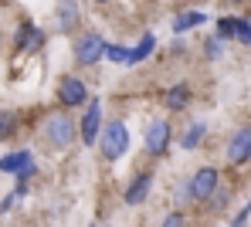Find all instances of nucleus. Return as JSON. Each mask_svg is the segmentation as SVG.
I'll return each instance as SVG.
<instances>
[{
	"label": "nucleus",
	"mask_w": 251,
	"mask_h": 227,
	"mask_svg": "<svg viewBox=\"0 0 251 227\" xmlns=\"http://www.w3.org/2000/svg\"><path fill=\"white\" fill-rule=\"evenodd\" d=\"M248 166H251V159H248Z\"/></svg>",
	"instance_id": "obj_31"
},
{
	"label": "nucleus",
	"mask_w": 251,
	"mask_h": 227,
	"mask_svg": "<svg viewBox=\"0 0 251 227\" xmlns=\"http://www.w3.org/2000/svg\"><path fill=\"white\" fill-rule=\"evenodd\" d=\"M217 227H227V224H217Z\"/></svg>",
	"instance_id": "obj_29"
},
{
	"label": "nucleus",
	"mask_w": 251,
	"mask_h": 227,
	"mask_svg": "<svg viewBox=\"0 0 251 227\" xmlns=\"http://www.w3.org/2000/svg\"><path fill=\"white\" fill-rule=\"evenodd\" d=\"M221 3H227V7H238V3H245V0H221Z\"/></svg>",
	"instance_id": "obj_27"
},
{
	"label": "nucleus",
	"mask_w": 251,
	"mask_h": 227,
	"mask_svg": "<svg viewBox=\"0 0 251 227\" xmlns=\"http://www.w3.org/2000/svg\"><path fill=\"white\" fill-rule=\"evenodd\" d=\"M153 186H156V173H153L150 166L136 170V173L129 177V183L123 186V207H129V210L143 207V204L153 197Z\"/></svg>",
	"instance_id": "obj_7"
},
{
	"label": "nucleus",
	"mask_w": 251,
	"mask_h": 227,
	"mask_svg": "<svg viewBox=\"0 0 251 227\" xmlns=\"http://www.w3.org/2000/svg\"><path fill=\"white\" fill-rule=\"evenodd\" d=\"M41 142L51 153H68L78 139V119H72V112L65 109H54L41 119Z\"/></svg>",
	"instance_id": "obj_1"
},
{
	"label": "nucleus",
	"mask_w": 251,
	"mask_h": 227,
	"mask_svg": "<svg viewBox=\"0 0 251 227\" xmlns=\"http://www.w3.org/2000/svg\"><path fill=\"white\" fill-rule=\"evenodd\" d=\"M231 200H234V190H231L227 183H221V186H217V193L210 197L204 207H207V214H214V217H224V214L231 210Z\"/></svg>",
	"instance_id": "obj_17"
},
{
	"label": "nucleus",
	"mask_w": 251,
	"mask_h": 227,
	"mask_svg": "<svg viewBox=\"0 0 251 227\" xmlns=\"http://www.w3.org/2000/svg\"><path fill=\"white\" fill-rule=\"evenodd\" d=\"M207 133H210V122H207V119H194V122H187V129L176 136V146H180L183 153H197V149L204 146Z\"/></svg>",
	"instance_id": "obj_13"
},
{
	"label": "nucleus",
	"mask_w": 251,
	"mask_h": 227,
	"mask_svg": "<svg viewBox=\"0 0 251 227\" xmlns=\"http://www.w3.org/2000/svg\"><path fill=\"white\" fill-rule=\"evenodd\" d=\"M17 133H21V115L14 109H0V142H10Z\"/></svg>",
	"instance_id": "obj_18"
},
{
	"label": "nucleus",
	"mask_w": 251,
	"mask_h": 227,
	"mask_svg": "<svg viewBox=\"0 0 251 227\" xmlns=\"http://www.w3.org/2000/svg\"><path fill=\"white\" fill-rule=\"evenodd\" d=\"M248 221H251V200H245V204L234 210V217H231L227 227H248Z\"/></svg>",
	"instance_id": "obj_23"
},
{
	"label": "nucleus",
	"mask_w": 251,
	"mask_h": 227,
	"mask_svg": "<svg viewBox=\"0 0 251 227\" xmlns=\"http://www.w3.org/2000/svg\"><path fill=\"white\" fill-rule=\"evenodd\" d=\"M251 159V122H241L224 139V163L227 166H248Z\"/></svg>",
	"instance_id": "obj_9"
},
{
	"label": "nucleus",
	"mask_w": 251,
	"mask_h": 227,
	"mask_svg": "<svg viewBox=\"0 0 251 227\" xmlns=\"http://www.w3.org/2000/svg\"><path fill=\"white\" fill-rule=\"evenodd\" d=\"M34 163H38V159H34V149H10V153L0 156V173L17 177V173H24V170L34 166Z\"/></svg>",
	"instance_id": "obj_14"
},
{
	"label": "nucleus",
	"mask_w": 251,
	"mask_h": 227,
	"mask_svg": "<svg viewBox=\"0 0 251 227\" xmlns=\"http://www.w3.org/2000/svg\"><path fill=\"white\" fill-rule=\"evenodd\" d=\"M238 45H251V21L241 17V27H238Z\"/></svg>",
	"instance_id": "obj_24"
},
{
	"label": "nucleus",
	"mask_w": 251,
	"mask_h": 227,
	"mask_svg": "<svg viewBox=\"0 0 251 227\" xmlns=\"http://www.w3.org/2000/svg\"><path fill=\"white\" fill-rule=\"evenodd\" d=\"M129 51L132 47H126V45H119V41H109V47H105V58L112 61V65H129Z\"/></svg>",
	"instance_id": "obj_21"
},
{
	"label": "nucleus",
	"mask_w": 251,
	"mask_h": 227,
	"mask_svg": "<svg viewBox=\"0 0 251 227\" xmlns=\"http://www.w3.org/2000/svg\"><path fill=\"white\" fill-rule=\"evenodd\" d=\"M78 24H82L78 0H58V7H54V31L58 34H72Z\"/></svg>",
	"instance_id": "obj_12"
},
{
	"label": "nucleus",
	"mask_w": 251,
	"mask_h": 227,
	"mask_svg": "<svg viewBox=\"0 0 251 227\" xmlns=\"http://www.w3.org/2000/svg\"><path fill=\"white\" fill-rule=\"evenodd\" d=\"M163 3H170V0H163Z\"/></svg>",
	"instance_id": "obj_30"
},
{
	"label": "nucleus",
	"mask_w": 251,
	"mask_h": 227,
	"mask_svg": "<svg viewBox=\"0 0 251 227\" xmlns=\"http://www.w3.org/2000/svg\"><path fill=\"white\" fill-rule=\"evenodd\" d=\"M173 139H176L173 122H170L167 115H156V119H150L146 129H143V153H146L150 159H167Z\"/></svg>",
	"instance_id": "obj_3"
},
{
	"label": "nucleus",
	"mask_w": 251,
	"mask_h": 227,
	"mask_svg": "<svg viewBox=\"0 0 251 227\" xmlns=\"http://www.w3.org/2000/svg\"><path fill=\"white\" fill-rule=\"evenodd\" d=\"M183 180H187V190H190V200H194V204H207L210 197L217 193V186L224 183V173H221V166L204 163V166H197L194 173H187Z\"/></svg>",
	"instance_id": "obj_4"
},
{
	"label": "nucleus",
	"mask_w": 251,
	"mask_h": 227,
	"mask_svg": "<svg viewBox=\"0 0 251 227\" xmlns=\"http://www.w3.org/2000/svg\"><path fill=\"white\" fill-rule=\"evenodd\" d=\"M160 102H163L167 115H176V112H187V109L194 105V85H190V82H176V85H170V89H163V95H160Z\"/></svg>",
	"instance_id": "obj_10"
},
{
	"label": "nucleus",
	"mask_w": 251,
	"mask_h": 227,
	"mask_svg": "<svg viewBox=\"0 0 251 227\" xmlns=\"http://www.w3.org/2000/svg\"><path fill=\"white\" fill-rule=\"evenodd\" d=\"M105 47H109V41L99 31H82L75 38V45H72V58H75L78 68H95L105 58Z\"/></svg>",
	"instance_id": "obj_5"
},
{
	"label": "nucleus",
	"mask_w": 251,
	"mask_h": 227,
	"mask_svg": "<svg viewBox=\"0 0 251 227\" xmlns=\"http://www.w3.org/2000/svg\"><path fill=\"white\" fill-rule=\"evenodd\" d=\"M95 149L105 163H123L129 156V149H132V133H129L126 119H105V129H102Z\"/></svg>",
	"instance_id": "obj_2"
},
{
	"label": "nucleus",
	"mask_w": 251,
	"mask_h": 227,
	"mask_svg": "<svg viewBox=\"0 0 251 227\" xmlns=\"http://www.w3.org/2000/svg\"><path fill=\"white\" fill-rule=\"evenodd\" d=\"M92 3H109V0H92Z\"/></svg>",
	"instance_id": "obj_28"
},
{
	"label": "nucleus",
	"mask_w": 251,
	"mask_h": 227,
	"mask_svg": "<svg viewBox=\"0 0 251 227\" xmlns=\"http://www.w3.org/2000/svg\"><path fill=\"white\" fill-rule=\"evenodd\" d=\"M221 54H224V41H221L217 34L207 38V41H204V58H207V61H217Z\"/></svg>",
	"instance_id": "obj_22"
},
{
	"label": "nucleus",
	"mask_w": 251,
	"mask_h": 227,
	"mask_svg": "<svg viewBox=\"0 0 251 227\" xmlns=\"http://www.w3.org/2000/svg\"><path fill=\"white\" fill-rule=\"evenodd\" d=\"M102 129H105L102 98H99V95H92V102L82 109V119H78V139H82V146H99Z\"/></svg>",
	"instance_id": "obj_8"
},
{
	"label": "nucleus",
	"mask_w": 251,
	"mask_h": 227,
	"mask_svg": "<svg viewBox=\"0 0 251 227\" xmlns=\"http://www.w3.org/2000/svg\"><path fill=\"white\" fill-rule=\"evenodd\" d=\"M17 200H21V197H17L14 190H10L7 197H0V214H7V210H14V204H17Z\"/></svg>",
	"instance_id": "obj_25"
},
{
	"label": "nucleus",
	"mask_w": 251,
	"mask_h": 227,
	"mask_svg": "<svg viewBox=\"0 0 251 227\" xmlns=\"http://www.w3.org/2000/svg\"><path fill=\"white\" fill-rule=\"evenodd\" d=\"M156 227H190V217H187V210L173 207V210H167V214L160 217V224H156Z\"/></svg>",
	"instance_id": "obj_20"
},
{
	"label": "nucleus",
	"mask_w": 251,
	"mask_h": 227,
	"mask_svg": "<svg viewBox=\"0 0 251 227\" xmlns=\"http://www.w3.org/2000/svg\"><path fill=\"white\" fill-rule=\"evenodd\" d=\"M44 31L38 24H31V21H21V27H17V34H14V47L21 51V54H34V51H41L44 47Z\"/></svg>",
	"instance_id": "obj_11"
},
{
	"label": "nucleus",
	"mask_w": 251,
	"mask_h": 227,
	"mask_svg": "<svg viewBox=\"0 0 251 227\" xmlns=\"http://www.w3.org/2000/svg\"><path fill=\"white\" fill-rule=\"evenodd\" d=\"M54 95H58V105H61L65 112L85 109V105L92 102V91H88V85H85V78H78V75H61Z\"/></svg>",
	"instance_id": "obj_6"
},
{
	"label": "nucleus",
	"mask_w": 251,
	"mask_h": 227,
	"mask_svg": "<svg viewBox=\"0 0 251 227\" xmlns=\"http://www.w3.org/2000/svg\"><path fill=\"white\" fill-rule=\"evenodd\" d=\"M238 27H241V17H234V14H224V17H217V24H214V34H217L221 41H238Z\"/></svg>",
	"instance_id": "obj_19"
},
{
	"label": "nucleus",
	"mask_w": 251,
	"mask_h": 227,
	"mask_svg": "<svg viewBox=\"0 0 251 227\" xmlns=\"http://www.w3.org/2000/svg\"><path fill=\"white\" fill-rule=\"evenodd\" d=\"M204 24H207V14L197 10V7H190V10H180V14L173 17V34H187V31H194V27H204Z\"/></svg>",
	"instance_id": "obj_15"
},
{
	"label": "nucleus",
	"mask_w": 251,
	"mask_h": 227,
	"mask_svg": "<svg viewBox=\"0 0 251 227\" xmlns=\"http://www.w3.org/2000/svg\"><path fill=\"white\" fill-rule=\"evenodd\" d=\"M156 45H160V41H156V34H153V31H146V34H143V38L132 45V51H129V65H126V68H136V65H143V61H146V58L156 51Z\"/></svg>",
	"instance_id": "obj_16"
},
{
	"label": "nucleus",
	"mask_w": 251,
	"mask_h": 227,
	"mask_svg": "<svg viewBox=\"0 0 251 227\" xmlns=\"http://www.w3.org/2000/svg\"><path fill=\"white\" fill-rule=\"evenodd\" d=\"M88 227H112V224H109V221H92Z\"/></svg>",
	"instance_id": "obj_26"
}]
</instances>
